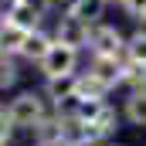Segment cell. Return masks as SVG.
<instances>
[{
	"label": "cell",
	"mask_w": 146,
	"mask_h": 146,
	"mask_svg": "<svg viewBox=\"0 0 146 146\" xmlns=\"http://www.w3.org/2000/svg\"><path fill=\"white\" fill-rule=\"evenodd\" d=\"M41 65V72L44 78H58V75H75V65H78V51L68 48V44H61V41H54L51 48H48V54L37 61Z\"/></svg>",
	"instance_id": "cell-1"
},
{
	"label": "cell",
	"mask_w": 146,
	"mask_h": 146,
	"mask_svg": "<svg viewBox=\"0 0 146 146\" xmlns=\"http://www.w3.org/2000/svg\"><path fill=\"white\" fill-rule=\"evenodd\" d=\"M10 119H14V126H24V129H34L37 122L44 119V102H41V95L34 92H21L14 102H10Z\"/></svg>",
	"instance_id": "cell-2"
},
{
	"label": "cell",
	"mask_w": 146,
	"mask_h": 146,
	"mask_svg": "<svg viewBox=\"0 0 146 146\" xmlns=\"http://www.w3.org/2000/svg\"><path fill=\"white\" fill-rule=\"evenodd\" d=\"M88 37H92V24L75 17V14H61L58 17V27H54V41L68 44V48H88Z\"/></svg>",
	"instance_id": "cell-3"
},
{
	"label": "cell",
	"mask_w": 146,
	"mask_h": 146,
	"mask_svg": "<svg viewBox=\"0 0 146 146\" xmlns=\"http://www.w3.org/2000/svg\"><path fill=\"white\" fill-rule=\"evenodd\" d=\"M85 78H92L102 92H109L112 85L122 82V61L112 58V54H92V65H88Z\"/></svg>",
	"instance_id": "cell-4"
},
{
	"label": "cell",
	"mask_w": 146,
	"mask_h": 146,
	"mask_svg": "<svg viewBox=\"0 0 146 146\" xmlns=\"http://www.w3.org/2000/svg\"><path fill=\"white\" fill-rule=\"evenodd\" d=\"M88 48H92V54H112V58H122V54H126V37H122L119 27H112V24H99V27H92Z\"/></svg>",
	"instance_id": "cell-5"
},
{
	"label": "cell",
	"mask_w": 146,
	"mask_h": 146,
	"mask_svg": "<svg viewBox=\"0 0 146 146\" xmlns=\"http://www.w3.org/2000/svg\"><path fill=\"white\" fill-rule=\"evenodd\" d=\"M99 136H95V129H92V122H85L82 115H61V143L65 146H88L95 143Z\"/></svg>",
	"instance_id": "cell-6"
},
{
	"label": "cell",
	"mask_w": 146,
	"mask_h": 146,
	"mask_svg": "<svg viewBox=\"0 0 146 146\" xmlns=\"http://www.w3.org/2000/svg\"><path fill=\"white\" fill-rule=\"evenodd\" d=\"M24 41H27V27L14 24L10 17L0 21V51H3V54H21Z\"/></svg>",
	"instance_id": "cell-7"
},
{
	"label": "cell",
	"mask_w": 146,
	"mask_h": 146,
	"mask_svg": "<svg viewBox=\"0 0 146 146\" xmlns=\"http://www.w3.org/2000/svg\"><path fill=\"white\" fill-rule=\"evenodd\" d=\"M44 92H48V95L58 102V109H61L65 102H72L75 95H78V75H58V78H48Z\"/></svg>",
	"instance_id": "cell-8"
},
{
	"label": "cell",
	"mask_w": 146,
	"mask_h": 146,
	"mask_svg": "<svg viewBox=\"0 0 146 146\" xmlns=\"http://www.w3.org/2000/svg\"><path fill=\"white\" fill-rule=\"evenodd\" d=\"M41 14H44V10H37L34 3H27V0H10L3 17H10L14 24H21V27L34 31V27H37V21H41Z\"/></svg>",
	"instance_id": "cell-9"
},
{
	"label": "cell",
	"mask_w": 146,
	"mask_h": 146,
	"mask_svg": "<svg viewBox=\"0 0 146 146\" xmlns=\"http://www.w3.org/2000/svg\"><path fill=\"white\" fill-rule=\"evenodd\" d=\"M54 44V37H48L41 27H34V31H27V41H24V48H21V54L27 58V61H41L44 54H48V48Z\"/></svg>",
	"instance_id": "cell-10"
},
{
	"label": "cell",
	"mask_w": 146,
	"mask_h": 146,
	"mask_svg": "<svg viewBox=\"0 0 146 146\" xmlns=\"http://www.w3.org/2000/svg\"><path fill=\"white\" fill-rule=\"evenodd\" d=\"M122 112H126V119L133 126H146V88H133Z\"/></svg>",
	"instance_id": "cell-11"
},
{
	"label": "cell",
	"mask_w": 146,
	"mask_h": 146,
	"mask_svg": "<svg viewBox=\"0 0 146 146\" xmlns=\"http://www.w3.org/2000/svg\"><path fill=\"white\" fill-rule=\"evenodd\" d=\"M115 126H119V115H115L112 106H102V109L95 112V119H92V129H95V136H99V139L112 136V133H115Z\"/></svg>",
	"instance_id": "cell-12"
},
{
	"label": "cell",
	"mask_w": 146,
	"mask_h": 146,
	"mask_svg": "<svg viewBox=\"0 0 146 146\" xmlns=\"http://www.w3.org/2000/svg\"><path fill=\"white\" fill-rule=\"evenodd\" d=\"M102 10H106V0H78V7H75L72 14L82 17V21H88V24H95L102 17Z\"/></svg>",
	"instance_id": "cell-13"
},
{
	"label": "cell",
	"mask_w": 146,
	"mask_h": 146,
	"mask_svg": "<svg viewBox=\"0 0 146 146\" xmlns=\"http://www.w3.org/2000/svg\"><path fill=\"white\" fill-rule=\"evenodd\" d=\"M122 82L133 88H146V65L139 61H122Z\"/></svg>",
	"instance_id": "cell-14"
},
{
	"label": "cell",
	"mask_w": 146,
	"mask_h": 146,
	"mask_svg": "<svg viewBox=\"0 0 146 146\" xmlns=\"http://www.w3.org/2000/svg\"><path fill=\"white\" fill-rule=\"evenodd\" d=\"M14 82H17V61H14V54H3L0 51V92L10 88Z\"/></svg>",
	"instance_id": "cell-15"
},
{
	"label": "cell",
	"mask_w": 146,
	"mask_h": 146,
	"mask_svg": "<svg viewBox=\"0 0 146 146\" xmlns=\"http://www.w3.org/2000/svg\"><path fill=\"white\" fill-rule=\"evenodd\" d=\"M126 61H139L146 65V37L143 34H133L126 41Z\"/></svg>",
	"instance_id": "cell-16"
},
{
	"label": "cell",
	"mask_w": 146,
	"mask_h": 146,
	"mask_svg": "<svg viewBox=\"0 0 146 146\" xmlns=\"http://www.w3.org/2000/svg\"><path fill=\"white\" fill-rule=\"evenodd\" d=\"M119 7H122L133 21H143L146 17V0H119Z\"/></svg>",
	"instance_id": "cell-17"
},
{
	"label": "cell",
	"mask_w": 146,
	"mask_h": 146,
	"mask_svg": "<svg viewBox=\"0 0 146 146\" xmlns=\"http://www.w3.org/2000/svg\"><path fill=\"white\" fill-rule=\"evenodd\" d=\"M10 136H14V119H10L7 109H0V146L10 143Z\"/></svg>",
	"instance_id": "cell-18"
},
{
	"label": "cell",
	"mask_w": 146,
	"mask_h": 146,
	"mask_svg": "<svg viewBox=\"0 0 146 146\" xmlns=\"http://www.w3.org/2000/svg\"><path fill=\"white\" fill-rule=\"evenodd\" d=\"M78 7V0H48V10H61V14H72Z\"/></svg>",
	"instance_id": "cell-19"
},
{
	"label": "cell",
	"mask_w": 146,
	"mask_h": 146,
	"mask_svg": "<svg viewBox=\"0 0 146 146\" xmlns=\"http://www.w3.org/2000/svg\"><path fill=\"white\" fill-rule=\"evenodd\" d=\"M136 34H143V37H146V17L139 21V31H136Z\"/></svg>",
	"instance_id": "cell-20"
},
{
	"label": "cell",
	"mask_w": 146,
	"mask_h": 146,
	"mask_svg": "<svg viewBox=\"0 0 146 146\" xmlns=\"http://www.w3.org/2000/svg\"><path fill=\"white\" fill-rule=\"evenodd\" d=\"M106 3H115V0H106Z\"/></svg>",
	"instance_id": "cell-21"
}]
</instances>
